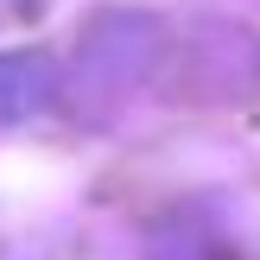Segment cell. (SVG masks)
I'll return each mask as SVG.
<instances>
[{
  "label": "cell",
  "instance_id": "6da1fadb",
  "mask_svg": "<svg viewBox=\"0 0 260 260\" xmlns=\"http://www.w3.org/2000/svg\"><path fill=\"white\" fill-rule=\"evenodd\" d=\"M51 102V70L38 57H0V121H25Z\"/></svg>",
  "mask_w": 260,
  "mask_h": 260
}]
</instances>
